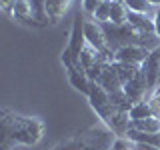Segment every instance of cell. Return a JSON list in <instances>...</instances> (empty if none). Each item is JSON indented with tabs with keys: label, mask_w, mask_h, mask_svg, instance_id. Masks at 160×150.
<instances>
[{
	"label": "cell",
	"mask_w": 160,
	"mask_h": 150,
	"mask_svg": "<svg viewBox=\"0 0 160 150\" xmlns=\"http://www.w3.org/2000/svg\"><path fill=\"white\" fill-rule=\"evenodd\" d=\"M2 140H0V150H10L16 144H36L42 136V122L38 118L18 116L10 110H2Z\"/></svg>",
	"instance_id": "6da1fadb"
},
{
	"label": "cell",
	"mask_w": 160,
	"mask_h": 150,
	"mask_svg": "<svg viewBox=\"0 0 160 150\" xmlns=\"http://www.w3.org/2000/svg\"><path fill=\"white\" fill-rule=\"evenodd\" d=\"M104 30V36H106V42H108V48L112 52L124 48V46H130V44H140L144 46V38L142 34H138L130 24H112V22H104L100 24Z\"/></svg>",
	"instance_id": "7a4b0ae2"
},
{
	"label": "cell",
	"mask_w": 160,
	"mask_h": 150,
	"mask_svg": "<svg viewBox=\"0 0 160 150\" xmlns=\"http://www.w3.org/2000/svg\"><path fill=\"white\" fill-rule=\"evenodd\" d=\"M88 100H90V106L96 110V114L106 122V120L116 112V106L110 102V94L100 86L98 82H90V92H88Z\"/></svg>",
	"instance_id": "3957f363"
},
{
	"label": "cell",
	"mask_w": 160,
	"mask_h": 150,
	"mask_svg": "<svg viewBox=\"0 0 160 150\" xmlns=\"http://www.w3.org/2000/svg\"><path fill=\"white\" fill-rule=\"evenodd\" d=\"M84 36H86V44H90V46L96 48L100 54H106V56H110L114 60V52L108 48L104 30L96 20H86V22H84Z\"/></svg>",
	"instance_id": "277c9868"
},
{
	"label": "cell",
	"mask_w": 160,
	"mask_h": 150,
	"mask_svg": "<svg viewBox=\"0 0 160 150\" xmlns=\"http://www.w3.org/2000/svg\"><path fill=\"white\" fill-rule=\"evenodd\" d=\"M84 16L82 14H74V24H72V30H70V42L66 50L70 52V56H72L76 62H80V54H82L84 46H86V36H84Z\"/></svg>",
	"instance_id": "5b68a950"
},
{
	"label": "cell",
	"mask_w": 160,
	"mask_h": 150,
	"mask_svg": "<svg viewBox=\"0 0 160 150\" xmlns=\"http://www.w3.org/2000/svg\"><path fill=\"white\" fill-rule=\"evenodd\" d=\"M140 68H142L144 76H146L150 92L154 94L156 88H158V74H160V46H156L154 50H150L148 58L144 60V64Z\"/></svg>",
	"instance_id": "8992f818"
},
{
	"label": "cell",
	"mask_w": 160,
	"mask_h": 150,
	"mask_svg": "<svg viewBox=\"0 0 160 150\" xmlns=\"http://www.w3.org/2000/svg\"><path fill=\"white\" fill-rule=\"evenodd\" d=\"M150 50L140 46V44H130V46H124L114 52V62H128V64H136V66H142L144 60L148 58Z\"/></svg>",
	"instance_id": "52a82bcc"
},
{
	"label": "cell",
	"mask_w": 160,
	"mask_h": 150,
	"mask_svg": "<svg viewBox=\"0 0 160 150\" xmlns=\"http://www.w3.org/2000/svg\"><path fill=\"white\" fill-rule=\"evenodd\" d=\"M124 92L132 98L134 104H136V102H144V98H146V94L150 92V88H148V82H146V76H144L142 68H140V72L130 80V82L124 84Z\"/></svg>",
	"instance_id": "ba28073f"
},
{
	"label": "cell",
	"mask_w": 160,
	"mask_h": 150,
	"mask_svg": "<svg viewBox=\"0 0 160 150\" xmlns=\"http://www.w3.org/2000/svg\"><path fill=\"white\" fill-rule=\"evenodd\" d=\"M66 72H68L70 84H72V86L76 88L78 92H82V94H86V96H88V92H90V82H92V80L88 78L86 70L80 66V62L74 64V66H70V68H66Z\"/></svg>",
	"instance_id": "9c48e42d"
},
{
	"label": "cell",
	"mask_w": 160,
	"mask_h": 150,
	"mask_svg": "<svg viewBox=\"0 0 160 150\" xmlns=\"http://www.w3.org/2000/svg\"><path fill=\"white\" fill-rule=\"evenodd\" d=\"M128 24L136 30L138 34H156L154 32V18H150L148 14L130 12L128 14Z\"/></svg>",
	"instance_id": "30bf717a"
},
{
	"label": "cell",
	"mask_w": 160,
	"mask_h": 150,
	"mask_svg": "<svg viewBox=\"0 0 160 150\" xmlns=\"http://www.w3.org/2000/svg\"><path fill=\"white\" fill-rule=\"evenodd\" d=\"M98 84L102 86L104 90H106L108 94H112V92H116V90H122V82H120V78H118V72H116V68H114V62H110V66L104 70V74L100 76L98 80Z\"/></svg>",
	"instance_id": "8fae6325"
},
{
	"label": "cell",
	"mask_w": 160,
	"mask_h": 150,
	"mask_svg": "<svg viewBox=\"0 0 160 150\" xmlns=\"http://www.w3.org/2000/svg\"><path fill=\"white\" fill-rule=\"evenodd\" d=\"M132 144H150V146H156L160 148V132L156 134H150V132H142V130H136V128H130L126 132V136Z\"/></svg>",
	"instance_id": "7c38bea8"
},
{
	"label": "cell",
	"mask_w": 160,
	"mask_h": 150,
	"mask_svg": "<svg viewBox=\"0 0 160 150\" xmlns=\"http://www.w3.org/2000/svg\"><path fill=\"white\" fill-rule=\"evenodd\" d=\"M12 16L16 20H20V22H24V24H38L36 20H34V12H32L30 0H16Z\"/></svg>",
	"instance_id": "4fadbf2b"
},
{
	"label": "cell",
	"mask_w": 160,
	"mask_h": 150,
	"mask_svg": "<svg viewBox=\"0 0 160 150\" xmlns=\"http://www.w3.org/2000/svg\"><path fill=\"white\" fill-rule=\"evenodd\" d=\"M68 4H70V0H46V14H48L50 22L52 24L60 22V18L68 10Z\"/></svg>",
	"instance_id": "5bb4252c"
},
{
	"label": "cell",
	"mask_w": 160,
	"mask_h": 150,
	"mask_svg": "<svg viewBox=\"0 0 160 150\" xmlns=\"http://www.w3.org/2000/svg\"><path fill=\"white\" fill-rule=\"evenodd\" d=\"M128 14H130V10H128L126 4H124V0H114L112 10H110V22L112 24H126Z\"/></svg>",
	"instance_id": "9a60e30c"
},
{
	"label": "cell",
	"mask_w": 160,
	"mask_h": 150,
	"mask_svg": "<svg viewBox=\"0 0 160 150\" xmlns=\"http://www.w3.org/2000/svg\"><path fill=\"white\" fill-rule=\"evenodd\" d=\"M114 68H116V72H118V78H120V82H122V86L126 82H130V80L140 72V66L128 64V62H114Z\"/></svg>",
	"instance_id": "2e32d148"
},
{
	"label": "cell",
	"mask_w": 160,
	"mask_h": 150,
	"mask_svg": "<svg viewBox=\"0 0 160 150\" xmlns=\"http://www.w3.org/2000/svg\"><path fill=\"white\" fill-rule=\"evenodd\" d=\"M132 128L142 130V132L156 134V132H160V118L148 116V118H142V120H134V122H132Z\"/></svg>",
	"instance_id": "e0dca14e"
},
{
	"label": "cell",
	"mask_w": 160,
	"mask_h": 150,
	"mask_svg": "<svg viewBox=\"0 0 160 150\" xmlns=\"http://www.w3.org/2000/svg\"><path fill=\"white\" fill-rule=\"evenodd\" d=\"M98 58H100V52H98L96 48H92L90 44H86L84 50H82V54H80V66L88 72V70L98 62Z\"/></svg>",
	"instance_id": "ac0fdd59"
},
{
	"label": "cell",
	"mask_w": 160,
	"mask_h": 150,
	"mask_svg": "<svg viewBox=\"0 0 160 150\" xmlns=\"http://www.w3.org/2000/svg\"><path fill=\"white\" fill-rule=\"evenodd\" d=\"M110 102H112L118 110H124V112H130V108L134 106L132 98H130L128 94L124 92V88H122V90H116V92L110 94Z\"/></svg>",
	"instance_id": "d6986e66"
},
{
	"label": "cell",
	"mask_w": 160,
	"mask_h": 150,
	"mask_svg": "<svg viewBox=\"0 0 160 150\" xmlns=\"http://www.w3.org/2000/svg\"><path fill=\"white\" fill-rule=\"evenodd\" d=\"M130 120H142V118H148V116H152V108H150V104H148V100H144V102H136L132 108H130Z\"/></svg>",
	"instance_id": "ffe728a7"
},
{
	"label": "cell",
	"mask_w": 160,
	"mask_h": 150,
	"mask_svg": "<svg viewBox=\"0 0 160 150\" xmlns=\"http://www.w3.org/2000/svg\"><path fill=\"white\" fill-rule=\"evenodd\" d=\"M30 4H32L34 20H36L38 24L50 22V20H48V14H46V0H30Z\"/></svg>",
	"instance_id": "44dd1931"
},
{
	"label": "cell",
	"mask_w": 160,
	"mask_h": 150,
	"mask_svg": "<svg viewBox=\"0 0 160 150\" xmlns=\"http://www.w3.org/2000/svg\"><path fill=\"white\" fill-rule=\"evenodd\" d=\"M110 10H112V0H104L96 8V12H94V20H96L98 24L110 22Z\"/></svg>",
	"instance_id": "7402d4cb"
},
{
	"label": "cell",
	"mask_w": 160,
	"mask_h": 150,
	"mask_svg": "<svg viewBox=\"0 0 160 150\" xmlns=\"http://www.w3.org/2000/svg\"><path fill=\"white\" fill-rule=\"evenodd\" d=\"M124 4L128 6L130 12L148 14V10H150V2H148V0H124Z\"/></svg>",
	"instance_id": "603a6c76"
},
{
	"label": "cell",
	"mask_w": 160,
	"mask_h": 150,
	"mask_svg": "<svg viewBox=\"0 0 160 150\" xmlns=\"http://www.w3.org/2000/svg\"><path fill=\"white\" fill-rule=\"evenodd\" d=\"M148 104H150V108H152V116L160 118V92H154L152 96L148 98Z\"/></svg>",
	"instance_id": "cb8c5ba5"
},
{
	"label": "cell",
	"mask_w": 160,
	"mask_h": 150,
	"mask_svg": "<svg viewBox=\"0 0 160 150\" xmlns=\"http://www.w3.org/2000/svg\"><path fill=\"white\" fill-rule=\"evenodd\" d=\"M102 2H104V0H82V8H84V12H86V14H92V16H94L96 8Z\"/></svg>",
	"instance_id": "d4e9b609"
},
{
	"label": "cell",
	"mask_w": 160,
	"mask_h": 150,
	"mask_svg": "<svg viewBox=\"0 0 160 150\" xmlns=\"http://www.w3.org/2000/svg\"><path fill=\"white\" fill-rule=\"evenodd\" d=\"M112 148L114 150H130V148H132V142H130L128 138H124V136H118L116 140H114Z\"/></svg>",
	"instance_id": "484cf974"
},
{
	"label": "cell",
	"mask_w": 160,
	"mask_h": 150,
	"mask_svg": "<svg viewBox=\"0 0 160 150\" xmlns=\"http://www.w3.org/2000/svg\"><path fill=\"white\" fill-rule=\"evenodd\" d=\"M14 4H16V0H2V2H0L2 12H4V14H12V12H14Z\"/></svg>",
	"instance_id": "4316f807"
},
{
	"label": "cell",
	"mask_w": 160,
	"mask_h": 150,
	"mask_svg": "<svg viewBox=\"0 0 160 150\" xmlns=\"http://www.w3.org/2000/svg\"><path fill=\"white\" fill-rule=\"evenodd\" d=\"M154 32H156V36L160 38V8L156 10V14H154Z\"/></svg>",
	"instance_id": "83f0119b"
},
{
	"label": "cell",
	"mask_w": 160,
	"mask_h": 150,
	"mask_svg": "<svg viewBox=\"0 0 160 150\" xmlns=\"http://www.w3.org/2000/svg\"><path fill=\"white\" fill-rule=\"evenodd\" d=\"M134 150H160L156 146H150V144H132Z\"/></svg>",
	"instance_id": "f1b7e54d"
},
{
	"label": "cell",
	"mask_w": 160,
	"mask_h": 150,
	"mask_svg": "<svg viewBox=\"0 0 160 150\" xmlns=\"http://www.w3.org/2000/svg\"><path fill=\"white\" fill-rule=\"evenodd\" d=\"M148 2H150V6H158L160 8V0H148Z\"/></svg>",
	"instance_id": "f546056e"
},
{
	"label": "cell",
	"mask_w": 160,
	"mask_h": 150,
	"mask_svg": "<svg viewBox=\"0 0 160 150\" xmlns=\"http://www.w3.org/2000/svg\"><path fill=\"white\" fill-rule=\"evenodd\" d=\"M158 86H160V74H158Z\"/></svg>",
	"instance_id": "4dcf8cb0"
},
{
	"label": "cell",
	"mask_w": 160,
	"mask_h": 150,
	"mask_svg": "<svg viewBox=\"0 0 160 150\" xmlns=\"http://www.w3.org/2000/svg\"><path fill=\"white\" fill-rule=\"evenodd\" d=\"M156 92H160V86H158V88H156Z\"/></svg>",
	"instance_id": "1f68e13d"
},
{
	"label": "cell",
	"mask_w": 160,
	"mask_h": 150,
	"mask_svg": "<svg viewBox=\"0 0 160 150\" xmlns=\"http://www.w3.org/2000/svg\"><path fill=\"white\" fill-rule=\"evenodd\" d=\"M130 150H134V148H130Z\"/></svg>",
	"instance_id": "d6a6232c"
},
{
	"label": "cell",
	"mask_w": 160,
	"mask_h": 150,
	"mask_svg": "<svg viewBox=\"0 0 160 150\" xmlns=\"http://www.w3.org/2000/svg\"><path fill=\"white\" fill-rule=\"evenodd\" d=\"M110 150H114V148H110Z\"/></svg>",
	"instance_id": "836d02e7"
},
{
	"label": "cell",
	"mask_w": 160,
	"mask_h": 150,
	"mask_svg": "<svg viewBox=\"0 0 160 150\" xmlns=\"http://www.w3.org/2000/svg\"><path fill=\"white\" fill-rule=\"evenodd\" d=\"M112 2H114V0H112Z\"/></svg>",
	"instance_id": "e575fe53"
}]
</instances>
